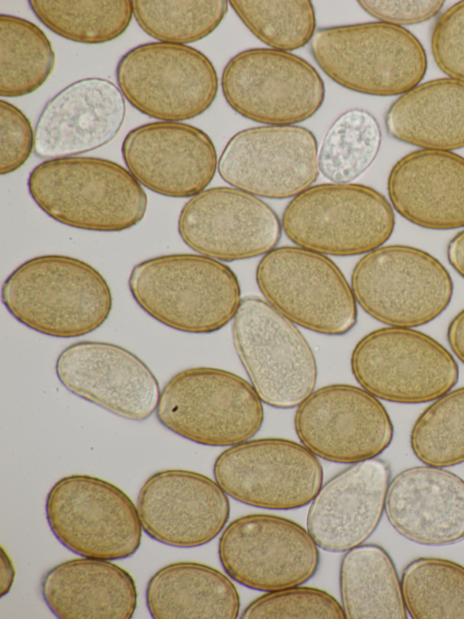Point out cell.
<instances>
[{
  "label": "cell",
  "mask_w": 464,
  "mask_h": 619,
  "mask_svg": "<svg viewBox=\"0 0 464 619\" xmlns=\"http://www.w3.org/2000/svg\"><path fill=\"white\" fill-rule=\"evenodd\" d=\"M7 311L21 324L54 338H77L100 328L112 309L111 288L91 264L66 255L27 260L5 279Z\"/></svg>",
  "instance_id": "cell-1"
},
{
  "label": "cell",
  "mask_w": 464,
  "mask_h": 619,
  "mask_svg": "<svg viewBox=\"0 0 464 619\" xmlns=\"http://www.w3.org/2000/svg\"><path fill=\"white\" fill-rule=\"evenodd\" d=\"M36 205L54 221L80 230L118 232L145 216L141 184L121 164L98 157L46 160L27 179Z\"/></svg>",
  "instance_id": "cell-2"
},
{
  "label": "cell",
  "mask_w": 464,
  "mask_h": 619,
  "mask_svg": "<svg viewBox=\"0 0 464 619\" xmlns=\"http://www.w3.org/2000/svg\"><path fill=\"white\" fill-rule=\"evenodd\" d=\"M128 285L144 312L185 333L208 334L223 329L242 300L232 269L199 254H168L142 260L132 268Z\"/></svg>",
  "instance_id": "cell-3"
},
{
  "label": "cell",
  "mask_w": 464,
  "mask_h": 619,
  "mask_svg": "<svg viewBox=\"0 0 464 619\" xmlns=\"http://www.w3.org/2000/svg\"><path fill=\"white\" fill-rule=\"evenodd\" d=\"M310 52L337 84L374 96L407 93L428 68L426 51L411 32L380 21L320 28Z\"/></svg>",
  "instance_id": "cell-4"
},
{
  "label": "cell",
  "mask_w": 464,
  "mask_h": 619,
  "mask_svg": "<svg viewBox=\"0 0 464 619\" xmlns=\"http://www.w3.org/2000/svg\"><path fill=\"white\" fill-rule=\"evenodd\" d=\"M282 230L296 246L338 257L382 246L395 227L394 210L377 190L359 183L312 185L286 204Z\"/></svg>",
  "instance_id": "cell-5"
},
{
  "label": "cell",
  "mask_w": 464,
  "mask_h": 619,
  "mask_svg": "<svg viewBox=\"0 0 464 619\" xmlns=\"http://www.w3.org/2000/svg\"><path fill=\"white\" fill-rule=\"evenodd\" d=\"M156 417L172 433L209 447H231L261 428L263 402L252 385L221 368L197 367L170 378L160 391Z\"/></svg>",
  "instance_id": "cell-6"
},
{
  "label": "cell",
  "mask_w": 464,
  "mask_h": 619,
  "mask_svg": "<svg viewBox=\"0 0 464 619\" xmlns=\"http://www.w3.org/2000/svg\"><path fill=\"white\" fill-rule=\"evenodd\" d=\"M357 304L391 327L416 328L438 318L450 305L453 281L429 252L409 245H382L363 256L351 274Z\"/></svg>",
  "instance_id": "cell-7"
},
{
  "label": "cell",
  "mask_w": 464,
  "mask_h": 619,
  "mask_svg": "<svg viewBox=\"0 0 464 619\" xmlns=\"http://www.w3.org/2000/svg\"><path fill=\"white\" fill-rule=\"evenodd\" d=\"M232 340L250 384L267 406L297 408L317 381L314 353L296 324L266 300L242 299L232 319Z\"/></svg>",
  "instance_id": "cell-8"
},
{
  "label": "cell",
  "mask_w": 464,
  "mask_h": 619,
  "mask_svg": "<svg viewBox=\"0 0 464 619\" xmlns=\"http://www.w3.org/2000/svg\"><path fill=\"white\" fill-rule=\"evenodd\" d=\"M256 281L270 305L305 329L342 336L357 323L351 285L324 254L296 245L276 247L258 261Z\"/></svg>",
  "instance_id": "cell-9"
},
{
  "label": "cell",
  "mask_w": 464,
  "mask_h": 619,
  "mask_svg": "<svg viewBox=\"0 0 464 619\" xmlns=\"http://www.w3.org/2000/svg\"><path fill=\"white\" fill-rule=\"evenodd\" d=\"M361 388L379 399L420 404L446 394L458 382L451 353L432 337L411 328L384 327L361 338L350 359Z\"/></svg>",
  "instance_id": "cell-10"
},
{
  "label": "cell",
  "mask_w": 464,
  "mask_h": 619,
  "mask_svg": "<svg viewBox=\"0 0 464 619\" xmlns=\"http://www.w3.org/2000/svg\"><path fill=\"white\" fill-rule=\"evenodd\" d=\"M45 514L57 540L81 556L124 559L141 543L137 506L123 490L97 477L60 478L47 494Z\"/></svg>",
  "instance_id": "cell-11"
},
{
  "label": "cell",
  "mask_w": 464,
  "mask_h": 619,
  "mask_svg": "<svg viewBox=\"0 0 464 619\" xmlns=\"http://www.w3.org/2000/svg\"><path fill=\"white\" fill-rule=\"evenodd\" d=\"M116 80L135 109L164 122L202 114L218 90L217 71L202 52L164 42L140 44L125 53L117 64Z\"/></svg>",
  "instance_id": "cell-12"
},
{
  "label": "cell",
  "mask_w": 464,
  "mask_h": 619,
  "mask_svg": "<svg viewBox=\"0 0 464 619\" xmlns=\"http://www.w3.org/2000/svg\"><path fill=\"white\" fill-rule=\"evenodd\" d=\"M221 89L241 116L266 125H295L321 108L324 81L307 61L290 52L251 48L224 67Z\"/></svg>",
  "instance_id": "cell-13"
},
{
  "label": "cell",
  "mask_w": 464,
  "mask_h": 619,
  "mask_svg": "<svg viewBox=\"0 0 464 619\" xmlns=\"http://www.w3.org/2000/svg\"><path fill=\"white\" fill-rule=\"evenodd\" d=\"M216 482L247 506L288 510L310 504L323 485L318 457L303 444L280 437L228 447L213 465Z\"/></svg>",
  "instance_id": "cell-14"
},
{
  "label": "cell",
  "mask_w": 464,
  "mask_h": 619,
  "mask_svg": "<svg viewBox=\"0 0 464 619\" xmlns=\"http://www.w3.org/2000/svg\"><path fill=\"white\" fill-rule=\"evenodd\" d=\"M218 557L238 584L271 592L301 585L316 573L319 546L308 530L293 520L250 514L230 522L218 540Z\"/></svg>",
  "instance_id": "cell-15"
},
{
  "label": "cell",
  "mask_w": 464,
  "mask_h": 619,
  "mask_svg": "<svg viewBox=\"0 0 464 619\" xmlns=\"http://www.w3.org/2000/svg\"><path fill=\"white\" fill-rule=\"evenodd\" d=\"M294 426L301 444L317 457L338 464L377 457L393 438V425L382 403L351 384L314 390L297 407Z\"/></svg>",
  "instance_id": "cell-16"
},
{
  "label": "cell",
  "mask_w": 464,
  "mask_h": 619,
  "mask_svg": "<svg viewBox=\"0 0 464 619\" xmlns=\"http://www.w3.org/2000/svg\"><path fill=\"white\" fill-rule=\"evenodd\" d=\"M218 172L230 186L255 196L294 198L318 177L317 141L299 125L246 128L227 142Z\"/></svg>",
  "instance_id": "cell-17"
},
{
  "label": "cell",
  "mask_w": 464,
  "mask_h": 619,
  "mask_svg": "<svg viewBox=\"0 0 464 619\" xmlns=\"http://www.w3.org/2000/svg\"><path fill=\"white\" fill-rule=\"evenodd\" d=\"M282 231L266 202L232 186L205 189L183 205L178 219L183 242L220 261L264 256L276 247Z\"/></svg>",
  "instance_id": "cell-18"
},
{
  "label": "cell",
  "mask_w": 464,
  "mask_h": 619,
  "mask_svg": "<svg viewBox=\"0 0 464 619\" xmlns=\"http://www.w3.org/2000/svg\"><path fill=\"white\" fill-rule=\"evenodd\" d=\"M56 376L72 394L116 416L143 421L158 406L160 389L149 366L120 345L82 340L66 347Z\"/></svg>",
  "instance_id": "cell-19"
},
{
  "label": "cell",
  "mask_w": 464,
  "mask_h": 619,
  "mask_svg": "<svg viewBox=\"0 0 464 619\" xmlns=\"http://www.w3.org/2000/svg\"><path fill=\"white\" fill-rule=\"evenodd\" d=\"M137 509L144 532L174 547L192 548L213 540L230 514L227 495L216 480L198 472L165 469L140 487Z\"/></svg>",
  "instance_id": "cell-20"
},
{
  "label": "cell",
  "mask_w": 464,
  "mask_h": 619,
  "mask_svg": "<svg viewBox=\"0 0 464 619\" xmlns=\"http://www.w3.org/2000/svg\"><path fill=\"white\" fill-rule=\"evenodd\" d=\"M125 165L150 191L171 198L204 191L218 170L210 137L179 122H154L130 131L121 144Z\"/></svg>",
  "instance_id": "cell-21"
},
{
  "label": "cell",
  "mask_w": 464,
  "mask_h": 619,
  "mask_svg": "<svg viewBox=\"0 0 464 619\" xmlns=\"http://www.w3.org/2000/svg\"><path fill=\"white\" fill-rule=\"evenodd\" d=\"M390 481L389 464L374 457L352 464L322 485L306 516L319 548L342 553L362 545L379 526Z\"/></svg>",
  "instance_id": "cell-22"
},
{
  "label": "cell",
  "mask_w": 464,
  "mask_h": 619,
  "mask_svg": "<svg viewBox=\"0 0 464 619\" xmlns=\"http://www.w3.org/2000/svg\"><path fill=\"white\" fill-rule=\"evenodd\" d=\"M125 114L124 96L112 82L100 77L75 81L44 106L34 151L51 160L96 150L118 134Z\"/></svg>",
  "instance_id": "cell-23"
},
{
  "label": "cell",
  "mask_w": 464,
  "mask_h": 619,
  "mask_svg": "<svg viewBox=\"0 0 464 619\" xmlns=\"http://www.w3.org/2000/svg\"><path fill=\"white\" fill-rule=\"evenodd\" d=\"M384 512L404 538L423 545L464 539V480L445 467L406 468L391 479Z\"/></svg>",
  "instance_id": "cell-24"
},
{
  "label": "cell",
  "mask_w": 464,
  "mask_h": 619,
  "mask_svg": "<svg viewBox=\"0 0 464 619\" xmlns=\"http://www.w3.org/2000/svg\"><path fill=\"white\" fill-rule=\"evenodd\" d=\"M387 192L393 210L429 230L464 228V157L420 149L392 167Z\"/></svg>",
  "instance_id": "cell-25"
},
{
  "label": "cell",
  "mask_w": 464,
  "mask_h": 619,
  "mask_svg": "<svg viewBox=\"0 0 464 619\" xmlns=\"http://www.w3.org/2000/svg\"><path fill=\"white\" fill-rule=\"evenodd\" d=\"M43 599L61 619H130L138 592L131 575L110 560L73 558L44 575Z\"/></svg>",
  "instance_id": "cell-26"
},
{
  "label": "cell",
  "mask_w": 464,
  "mask_h": 619,
  "mask_svg": "<svg viewBox=\"0 0 464 619\" xmlns=\"http://www.w3.org/2000/svg\"><path fill=\"white\" fill-rule=\"evenodd\" d=\"M393 139L422 149L464 148V82L438 78L400 95L385 114Z\"/></svg>",
  "instance_id": "cell-27"
},
{
  "label": "cell",
  "mask_w": 464,
  "mask_h": 619,
  "mask_svg": "<svg viewBox=\"0 0 464 619\" xmlns=\"http://www.w3.org/2000/svg\"><path fill=\"white\" fill-rule=\"evenodd\" d=\"M145 599L154 619H235L240 598L234 583L218 569L196 562H176L149 580Z\"/></svg>",
  "instance_id": "cell-28"
},
{
  "label": "cell",
  "mask_w": 464,
  "mask_h": 619,
  "mask_svg": "<svg viewBox=\"0 0 464 619\" xmlns=\"http://www.w3.org/2000/svg\"><path fill=\"white\" fill-rule=\"evenodd\" d=\"M342 607L348 619H406L401 579L387 551L362 544L345 552L339 570Z\"/></svg>",
  "instance_id": "cell-29"
},
{
  "label": "cell",
  "mask_w": 464,
  "mask_h": 619,
  "mask_svg": "<svg viewBox=\"0 0 464 619\" xmlns=\"http://www.w3.org/2000/svg\"><path fill=\"white\" fill-rule=\"evenodd\" d=\"M55 54L44 31L21 17L0 15V95L34 93L52 74Z\"/></svg>",
  "instance_id": "cell-30"
},
{
  "label": "cell",
  "mask_w": 464,
  "mask_h": 619,
  "mask_svg": "<svg viewBox=\"0 0 464 619\" xmlns=\"http://www.w3.org/2000/svg\"><path fill=\"white\" fill-rule=\"evenodd\" d=\"M49 30L72 42L102 44L122 34L133 16L130 0H30Z\"/></svg>",
  "instance_id": "cell-31"
},
{
  "label": "cell",
  "mask_w": 464,
  "mask_h": 619,
  "mask_svg": "<svg viewBox=\"0 0 464 619\" xmlns=\"http://www.w3.org/2000/svg\"><path fill=\"white\" fill-rule=\"evenodd\" d=\"M382 132L368 111L353 108L340 114L318 149V168L334 183H351L363 174L379 152Z\"/></svg>",
  "instance_id": "cell-32"
},
{
  "label": "cell",
  "mask_w": 464,
  "mask_h": 619,
  "mask_svg": "<svg viewBox=\"0 0 464 619\" xmlns=\"http://www.w3.org/2000/svg\"><path fill=\"white\" fill-rule=\"evenodd\" d=\"M401 593L413 619H464V566L439 557H419L402 570Z\"/></svg>",
  "instance_id": "cell-33"
},
{
  "label": "cell",
  "mask_w": 464,
  "mask_h": 619,
  "mask_svg": "<svg viewBox=\"0 0 464 619\" xmlns=\"http://www.w3.org/2000/svg\"><path fill=\"white\" fill-rule=\"evenodd\" d=\"M133 16L150 36L186 44L210 34L227 15L224 0H134Z\"/></svg>",
  "instance_id": "cell-34"
},
{
  "label": "cell",
  "mask_w": 464,
  "mask_h": 619,
  "mask_svg": "<svg viewBox=\"0 0 464 619\" xmlns=\"http://www.w3.org/2000/svg\"><path fill=\"white\" fill-rule=\"evenodd\" d=\"M410 443L424 465L449 467L464 463V386L433 400L420 414Z\"/></svg>",
  "instance_id": "cell-35"
},
{
  "label": "cell",
  "mask_w": 464,
  "mask_h": 619,
  "mask_svg": "<svg viewBox=\"0 0 464 619\" xmlns=\"http://www.w3.org/2000/svg\"><path fill=\"white\" fill-rule=\"evenodd\" d=\"M228 4L246 28L272 49L302 48L316 32L314 7L308 0H231Z\"/></svg>",
  "instance_id": "cell-36"
},
{
  "label": "cell",
  "mask_w": 464,
  "mask_h": 619,
  "mask_svg": "<svg viewBox=\"0 0 464 619\" xmlns=\"http://www.w3.org/2000/svg\"><path fill=\"white\" fill-rule=\"evenodd\" d=\"M244 619H344L342 604L329 593L314 587L292 586L267 592L252 601Z\"/></svg>",
  "instance_id": "cell-37"
},
{
  "label": "cell",
  "mask_w": 464,
  "mask_h": 619,
  "mask_svg": "<svg viewBox=\"0 0 464 619\" xmlns=\"http://www.w3.org/2000/svg\"><path fill=\"white\" fill-rule=\"evenodd\" d=\"M431 52L438 67L448 76L464 82V1L440 15L431 33Z\"/></svg>",
  "instance_id": "cell-38"
},
{
  "label": "cell",
  "mask_w": 464,
  "mask_h": 619,
  "mask_svg": "<svg viewBox=\"0 0 464 619\" xmlns=\"http://www.w3.org/2000/svg\"><path fill=\"white\" fill-rule=\"evenodd\" d=\"M34 148L30 120L15 105L0 101V173L8 174L23 166Z\"/></svg>",
  "instance_id": "cell-39"
},
{
  "label": "cell",
  "mask_w": 464,
  "mask_h": 619,
  "mask_svg": "<svg viewBox=\"0 0 464 619\" xmlns=\"http://www.w3.org/2000/svg\"><path fill=\"white\" fill-rule=\"evenodd\" d=\"M368 15L394 25H417L435 17L442 9L441 0L358 1Z\"/></svg>",
  "instance_id": "cell-40"
},
{
  "label": "cell",
  "mask_w": 464,
  "mask_h": 619,
  "mask_svg": "<svg viewBox=\"0 0 464 619\" xmlns=\"http://www.w3.org/2000/svg\"><path fill=\"white\" fill-rule=\"evenodd\" d=\"M447 339L452 352L464 364V309L450 321Z\"/></svg>",
  "instance_id": "cell-41"
},
{
  "label": "cell",
  "mask_w": 464,
  "mask_h": 619,
  "mask_svg": "<svg viewBox=\"0 0 464 619\" xmlns=\"http://www.w3.org/2000/svg\"><path fill=\"white\" fill-rule=\"evenodd\" d=\"M447 258L451 267L464 279V229L450 241Z\"/></svg>",
  "instance_id": "cell-42"
},
{
  "label": "cell",
  "mask_w": 464,
  "mask_h": 619,
  "mask_svg": "<svg viewBox=\"0 0 464 619\" xmlns=\"http://www.w3.org/2000/svg\"><path fill=\"white\" fill-rule=\"evenodd\" d=\"M2 564H1V589L0 594L3 597L6 594L13 585L14 579V567L11 558L5 553L4 547H2Z\"/></svg>",
  "instance_id": "cell-43"
}]
</instances>
